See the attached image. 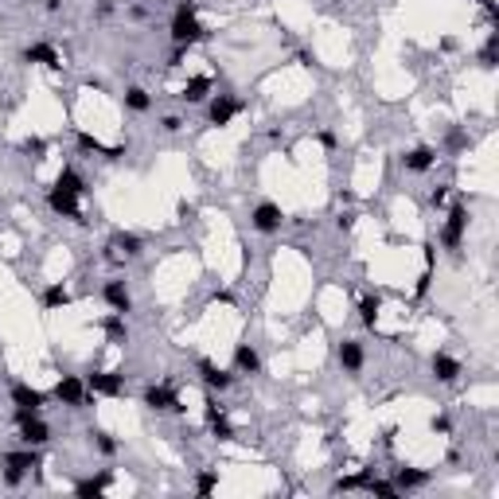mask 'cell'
<instances>
[{
  "label": "cell",
  "instance_id": "obj_1",
  "mask_svg": "<svg viewBox=\"0 0 499 499\" xmlns=\"http://www.w3.org/2000/svg\"><path fill=\"white\" fill-rule=\"evenodd\" d=\"M195 0H180V8H176V20H172V39L176 47H191L199 43V39H207V27L199 24V16H195Z\"/></svg>",
  "mask_w": 499,
  "mask_h": 499
},
{
  "label": "cell",
  "instance_id": "obj_2",
  "mask_svg": "<svg viewBox=\"0 0 499 499\" xmlns=\"http://www.w3.org/2000/svg\"><path fill=\"white\" fill-rule=\"evenodd\" d=\"M16 426H20V441L24 445H47V437H51V429H47V421L39 418L36 409H16Z\"/></svg>",
  "mask_w": 499,
  "mask_h": 499
},
{
  "label": "cell",
  "instance_id": "obj_3",
  "mask_svg": "<svg viewBox=\"0 0 499 499\" xmlns=\"http://www.w3.org/2000/svg\"><path fill=\"white\" fill-rule=\"evenodd\" d=\"M4 484H20L24 480V472H36L39 464H43V456L36 453V445H27V453H8L4 456Z\"/></svg>",
  "mask_w": 499,
  "mask_h": 499
},
{
  "label": "cell",
  "instance_id": "obj_4",
  "mask_svg": "<svg viewBox=\"0 0 499 499\" xmlns=\"http://www.w3.org/2000/svg\"><path fill=\"white\" fill-rule=\"evenodd\" d=\"M464 230H468V207L464 203H456L453 211H449V218H445V230H441V246L445 250H461V242H464Z\"/></svg>",
  "mask_w": 499,
  "mask_h": 499
},
{
  "label": "cell",
  "instance_id": "obj_5",
  "mask_svg": "<svg viewBox=\"0 0 499 499\" xmlns=\"http://www.w3.org/2000/svg\"><path fill=\"white\" fill-rule=\"evenodd\" d=\"M55 398L63 402V406H71V409H78V406H86V382L78 379V374H63V379L55 382Z\"/></svg>",
  "mask_w": 499,
  "mask_h": 499
},
{
  "label": "cell",
  "instance_id": "obj_6",
  "mask_svg": "<svg viewBox=\"0 0 499 499\" xmlns=\"http://www.w3.org/2000/svg\"><path fill=\"white\" fill-rule=\"evenodd\" d=\"M86 391L106 394V398H118V394H125V379H121L118 371H90L86 374Z\"/></svg>",
  "mask_w": 499,
  "mask_h": 499
},
{
  "label": "cell",
  "instance_id": "obj_7",
  "mask_svg": "<svg viewBox=\"0 0 499 499\" xmlns=\"http://www.w3.org/2000/svg\"><path fill=\"white\" fill-rule=\"evenodd\" d=\"M238 113H242V101H238L234 94H218V98L211 101V109H207V121H211V125H218V129H227Z\"/></svg>",
  "mask_w": 499,
  "mask_h": 499
},
{
  "label": "cell",
  "instance_id": "obj_8",
  "mask_svg": "<svg viewBox=\"0 0 499 499\" xmlns=\"http://www.w3.org/2000/svg\"><path fill=\"white\" fill-rule=\"evenodd\" d=\"M145 406L148 409H160V414H180V394L168 386V382H160V386H148L145 391Z\"/></svg>",
  "mask_w": 499,
  "mask_h": 499
},
{
  "label": "cell",
  "instance_id": "obj_9",
  "mask_svg": "<svg viewBox=\"0 0 499 499\" xmlns=\"http://www.w3.org/2000/svg\"><path fill=\"white\" fill-rule=\"evenodd\" d=\"M250 223H254V230H262V234H273V230H281L285 215H281V207H277V203L265 199V203H258V207H254Z\"/></svg>",
  "mask_w": 499,
  "mask_h": 499
},
{
  "label": "cell",
  "instance_id": "obj_10",
  "mask_svg": "<svg viewBox=\"0 0 499 499\" xmlns=\"http://www.w3.org/2000/svg\"><path fill=\"white\" fill-rule=\"evenodd\" d=\"M203 414H207V426H211V433L218 437V441H234V426L227 421V414H223V406L215 402V394H207V402H203Z\"/></svg>",
  "mask_w": 499,
  "mask_h": 499
},
{
  "label": "cell",
  "instance_id": "obj_11",
  "mask_svg": "<svg viewBox=\"0 0 499 499\" xmlns=\"http://www.w3.org/2000/svg\"><path fill=\"white\" fill-rule=\"evenodd\" d=\"M82 195H71V191L63 188H51V195H47V203H51V211H59V215L74 218V223H82V207H78Z\"/></svg>",
  "mask_w": 499,
  "mask_h": 499
},
{
  "label": "cell",
  "instance_id": "obj_12",
  "mask_svg": "<svg viewBox=\"0 0 499 499\" xmlns=\"http://www.w3.org/2000/svg\"><path fill=\"white\" fill-rule=\"evenodd\" d=\"M24 63H36V66H47V71H59L63 66V55L55 51L51 43H31L24 51Z\"/></svg>",
  "mask_w": 499,
  "mask_h": 499
},
{
  "label": "cell",
  "instance_id": "obj_13",
  "mask_svg": "<svg viewBox=\"0 0 499 499\" xmlns=\"http://www.w3.org/2000/svg\"><path fill=\"white\" fill-rule=\"evenodd\" d=\"M199 379L207 391H230V382H234V374H227L223 367H215L211 359H199Z\"/></svg>",
  "mask_w": 499,
  "mask_h": 499
},
{
  "label": "cell",
  "instance_id": "obj_14",
  "mask_svg": "<svg viewBox=\"0 0 499 499\" xmlns=\"http://www.w3.org/2000/svg\"><path fill=\"white\" fill-rule=\"evenodd\" d=\"M433 164H437V148H429V145L409 148V153L402 156V168H406V172H429Z\"/></svg>",
  "mask_w": 499,
  "mask_h": 499
},
{
  "label": "cell",
  "instance_id": "obj_15",
  "mask_svg": "<svg viewBox=\"0 0 499 499\" xmlns=\"http://www.w3.org/2000/svg\"><path fill=\"white\" fill-rule=\"evenodd\" d=\"M101 297H106V304L113 312H121L125 316L129 309H133V297H129V289H125V281H106V289H101Z\"/></svg>",
  "mask_w": 499,
  "mask_h": 499
},
{
  "label": "cell",
  "instance_id": "obj_16",
  "mask_svg": "<svg viewBox=\"0 0 499 499\" xmlns=\"http://www.w3.org/2000/svg\"><path fill=\"white\" fill-rule=\"evenodd\" d=\"M12 402H16V409H36L39 414V406L47 402V394L36 391V386H27V382H16V386H12Z\"/></svg>",
  "mask_w": 499,
  "mask_h": 499
},
{
  "label": "cell",
  "instance_id": "obj_17",
  "mask_svg": "<svg viewBox=\"0 0 499 499\" xmlns=\"http://www.w3.org/2000/svg\"><path fill=\"white\" fill-rule=\"evenodd\" d=\"M429 367H433L437 382H456V379H461V363H456L453 355H445V351H437Z\"/></svg>",
  "mask_w": 499,
  "mask_h": 499
},
{
  "label": "cell",
  "instance_id": "obj_18",
  "mask_svg": "<svg viewBox=\"0 0 499 499\" xmlns=\"http://www.w3.org/2000/svg\"><path fill=\"white\" fill-rule=\"evenodd\" d=\"M234 371L238 374H258V371H262V359H258V351L250 344L234 347Z\"/></svg>",
  "mask_w": 499,
  "mask_h": 499
},
{
  "label": "cell",
  "instance_id": "obj_19",
  "mask_svg": "<svg viewBox=\"0 0 499 499\" xmlns=\"http://www.w3.org/2000/svg\"><path fill=\"white\" fill-rule=\"evenodd\" d=\"M339 363H344V371L359 374V371H363V344L344 339V344H339Z\"/></svg>",
  "mask_w": 499,
  "mask_h": 499
},
{
  "label": "cell",
  "instance_id": "obj_20",
  "mask_svg": "<svg viewBox=\"0 0 499 499\" xmlns=\"http://www.w3.org/2000/svg\"><path fill=\"white\" fill-rule=\"evenodd\" d=\"M113 484V472H98L94 480H82V484H74V496H82V499H98L101 491Z\"/></svg>",
  "mask_w": 499,
  "mask_h": 499
},
{
  "label": "cell",
  "instance_id": "obj_21",
  "mask_svg": "<svg viewBox=\"0 0 499 499\" xmlns=\"http://www.w3.org/2000/svg\"><path fill=\"white\" fill-rule=\"evenodd\" d=\"M207 94H211V78L207 74H195V78H188V86L180 90V98L195 106V101H207Z\"/></svg>",
  "mask_w": 499,
  "mask_h": 499
},
{
  "label": "cell",
  "instance_id": "obj_22",
  "mask_svg": "<svg viewBox=\"0 0 499 499\" xmlns=\"http://www.w3.org/2000/svg\"><path fill=\"white\" fill-rule=\"evenodd\" d=\"M379 312H382V297L379 293H367L363 300H359V316H363V324L374 332V324H379Z\"/></svg>",
  "mask_w": 499,
  "mask_h": 499
},
{
  "label": "cell",
  "instance_id": "obj_23",
  "mask_svg": "<svg viewBox=\"0 0 499 499\" xmlns=\"http://www.w3.org/2000/svg\"><path fill=\"white\" fill-rule=\"evenodd\" d=\"M101 332L109 336V344H125V320H121V312H109V316H101Z\"/></svg>",
  "mask_w": 499,
  "mask_h": 499
},
{
  "label": "cell",
  "instance_id": "obj_24",
  "mask_svg": "<svg viewBox=\"0 0 499 499\" xmlns=\"http://www.w3.org/2000/svg\"><path fill=\"white\" fill-rule=\"evenodd\" d=\"M394 484H398V491L402 488H426L429 472H426V468H398V480H394Z\"/></svg>",
  "mask_w": 499,
  "mask_h": 499
},
{
  "label": "cell",
  "instance_id": "obj_25",
  "mask_svg": "<svg viewBox=\"0 0 499 499\" xmlns=\"http://www.w3.org/2000/svg\"><path fill=\"white\" fill-rule=\"evenodd\" d=\"M55 188L71 191V195H86V180H82L74 168H63V172H59V180H55Z\"/></svg>",
  "mask_w": 499,
  "mask_h": 499
},
{
  "label": "cell",
  "instance_id": "obj_26",
  "mask_svg": "<svg viewBox=\"0 0 499 499\" xmlns=\"http://www.w3.org/2000/svg\"><path fill=\"white\" fill-rule=\"evenodd\" d=\"M71 304V293H66V285H51V289L43 293V309L55 312V309H66Z\"/></svg>",
  "mask_w": 499,
  "mask_h": 499
},
{
  "label": "cell",
  "instance_id": "obj_27",
  "mask_svg": "<svg viewBox=\"0 0 499 499\" xmlns=\"http://www.w3.org/2000/svg\"><path fill=\"white\" fill-rule=\"evenodd\" d=\"M109 250H121L125 258H136L141 250H145V242H141L136 234H113V246H109Z\"/></svg>",
  "mask_w": 499,
  "mask_h": 499
},
{
  "label": "cell",
  "instance_id": "obj_28",
  "mask_svg": "<svg viewBox=\"0 0 499 499\" xmlns=\"http://www.w3.org/2000/svg\"><path fill=\"white\" fill-rule=\"evenodd\" d=\"M148 106H153L148 90H141V86H129V90H125V109H133V113H145Z\"/></svg>",
  "mask_w": 499,
  "mask_h": 499
},
{
  "label": "cell",
  "instance_id": "obj_29",
  "mask_svg": "<svg viewBox=\"0 0 499 499\" xmlns=\"http://www.w3.org/2000/svg\"><path fill=\"white\" fill-rule=\"evenodd\" d=\"M496 63H499V36L491 31V39L484 43V51H480V66H484V71H496Z\"/></svg>",
  "mask_w": 499,
  "mask_h": 499
},
{
  "label": "cell",
  "instance_id": "obj_30",
  "mask_svg": "<svg viewBox=\"0 0 499 499\" xmlns=\"http://www.w3.org/2000/svg\"><path fill=\"white\" fill-rule=\"evenodd\" d=\"M90 441L98 445V453H106V456L118 453V441H113V437H109L106 429H90Z\"/></svg>",
  "mask_w": 499,
  "mask_h": 499
},
{
  "label": "cell",
  "instance_id": "obj_31",
  "mask_svg": "<svg viewBox=\"0 0 499 499\" xmlns=\"http://www.w3.org/2000/svg\"><path fill=\"white\" fill-rule=\"evenodd\" d=\"M367 491L382 499H398V484H391V480H367Z\"/></svg>",
  "mask_w": 499,
  "mask_h": 499
},
{
  "label": "cell",
  "instance_id": "obj_32",
  "mask_svg": "<svg viewBox=\"0 0 499 499\" xmlns=\"http://www.w3.org/2000/svg\"><path fill=\"white\" fill-rule=\"evenodd\" d=\"M215 488H218V472H199L195 476V491H199V496H211Z\"/></svg>",
  "mask_w": 499,
  "mask_h": 499
},
{
  "label": "cell",
  "instance_id": "obj_33",
  "mask_svg": "<svg viewBox=\"0 0 499 499\" xmlns=\"http://www.w3.org/2000/svg\"><path fill=\"white\" fill-rule=\"evenodd\" d=\"M367 480H371V476H344V480H336V488H332V491H355V488H367Z\"/></svg>",
  "mask_w": 499,
  "mask_h": 499
},
{
  "label": "cell",
  "instance_id": "obj_34",
  "mask_svg": "<svg viewBox=\"0 0 499 499\" xmlns=\"http://www.w3.org/2000/svg\"><path fill=\"white\" fill-rule=\"evenodd\" d=\"M78 148H82V153H106V145H101L98 136H90V133H78Z\"/></svg>",
  "mask_w": 499,
  "mask_h": 499
},
{
  "label": "cell",
  "instance_id": "obj_35",
  "mask_svg": "<svg viewBox=\"0 0 499 499\" xmlns=\"http://www.w3.org/2000/svg\"><path fill=\"white\" fill-rule=\"evenodd\" d=\"M24 153H31V156H36V160H43L47 145H43V141H39V136H27V141H24Z\"/></svg>",
  "mask_w": 499,
  "mask_h": 499
},
{
  "label": "cell",
  "instance_id": "obj_36",
  "mask_svg": "<svg viewBox=\"0 0 499 499\" xmlns=\"http://www.w3.org/2000/svg\"><path fill=\"white\" fill-rule=\"evenodd\" d=\"M429 281H433V265H426V269H421V277H418V289H414V293H418V300L429 293Z\"/></svg>",
  "mask_w": 499,
  "mask_h": 499
},
{
  "label": "cell",
  "instance_id": "obj_37",
  "mask_svg": "<svg viewBox=\"0 0 499 499\" xmlns=\"http://www.w3.org/2000/svg\"><path fill=\"white\" fill-rule=\"evenodd\" d=\"M445 199H449V188H433V195H429V203H433V207H445Z\"/></svg>",
  "mask_w": 499,
  "mask_h": 499
},
{
  "label": "cell",
  "instance_id": "obj_38",
  "mask_svg": "<svg viewBox=\"0 0 499 499\" xmlns=\"http://www.w3.org/2000/svg\"><path fill=\"white\" fill-rule=\"evenodd\" d=\"M320 145H324V148H336V133H332V129H324V133H320Z\"/></svg>",
  "mask_w": 499,
  "mask_h": 499
},
{
  "label": "cell",
  "instance_id": "obj_39",
  "mask_svg": "<svg viewBox=\"0 0 499 499\" xmlns=\"http://www.w3.org/2000/svg\"><path fill=\"white\" fill-rule=\"evenodd\" d=\"M180 125H183L180 118H164V133H180Z\"/></svg>",
  "mask_w": 499,
  "mask_h": 499
},
{
  "label": "cell",
  "instance_id": "obj_40",
  "mask_svg": "<svg viewBox=\"0 0 499 499\" xmlns=\"http://www.w3.org/2000/svg\"><path fill=\"white\" fill-rule=\"evenodd\" d=\"M449 429H453V426H449V418H433V433H449Z\"/></svg>",
  "mask_w": 499,
  "mask_h": 499
},
{
  "label": "cell",
  "instance_id": "obj_41",
  "mask_svg": "<svg viewBox=\"0 0 499 499\" xmlns=\"http://www.w3.org/2000/svg\"><path fill=\"white\" fill-rule=\"evenodd\" d=\"M351 223H355L351 215H339V218H336V227H339V230H351Z\"/></svg>",
  "mask_w": 499,
  "mask_h": 499
},
{
  "label": "cell",
  "instance_id": "obj_42",
  "mask_svg": "<svg viewBox=\"0 0 499 499\" xmlns=\"http://www.w3.org/2000/svg\"><path fill=\"white\" fill-rule=\"evenodd\" d=\"M480 4H484V8H488V16L496 20V0H480Z\"/></svg>",
  "mask_w": 499,
  "mask_h": 499
}]
</instances>
